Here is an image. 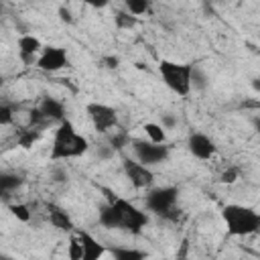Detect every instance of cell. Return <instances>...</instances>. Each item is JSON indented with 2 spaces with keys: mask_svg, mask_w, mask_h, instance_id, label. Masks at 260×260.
<instances>
[{
  "mask_svg": "<svg viewBox=\"0 0 260 260\" xmlns=\"http://www.w3.org/2000/svg\"><path fill=\"white\" fill-rule=\"evenodd\" d=\"M87 148H89L87 138L81 136L67 118L63 122H59V128L55 132L53 146H51V158L53 160H65V158L81 156L87 152Z\"/></svg>",
  "mask_w": 260,
  "mask_h": 260,
  "instance_id": "1",
  "label": "cell"
},
{
  "mask_svg": "<svg viewBox=\"0 0 260 260\" xmlns=\"http://www.w3.org/2000/svg\"><path fill=\"white\" fill-rule=\"evenodd\" d=\"M221 217L225 221L230 236H250L258 232L260 213L254 211L252 207H246L240 203H228L221 209Z\"/></svg>",
  "mask_w": 260,
  "mask_h": 260,
  "instance_id": "2",
  "label": "cell"
},
{
  "mask_svg": "<svg viewBox=\"0 0 260 260\" xmlns=\"http://www.w3.org/2000/svg\"><path fill=\"white\" fill-rule=\"evenodd\" d=\"M158 73L165 81V85L179 93V95H189V91L193 89V65L189 63H177V61H169L162 59L158 63Z\"/></svg>",
  "mask_w": 260,
  "mask_h": 260,
  "instance_id": "3",
  "label": "cell"
},
{
  "mask_svg": "<svg viewBox=\"0 0 260 260\" xmlns=\"http://www.w3.org/2000/svg\"><path fill=\"white\" fill-rule=\"evenodd\" d=\"M177 199H179V189L177 187H158V189H152L148 195H146V207L148 211L160 215V217H167L171 221H177L179 219V209H177Z\"/></svg>",
  "mask_w": 260,
  "mask_h": 260,
  "instance_id": "4",
  "label": "cell"
},
{
  "mask_svg": "<svg viewBox=\"0 0 260 260\" xmlns=\"http://www.w3.org/2000/svg\"><path fill=\"white\" fill-rule=\"evenodd\" d=\"M116 207H118V217H120V225L118 230H124V232H130V234H140L146 223H148V215L138 209L136 205H132L130 201L122 199V197H116L114 199Z\"/></svg>",
  "mask_w": 260,
  "mask_h": 260,
  "instance_id": "5",
  "label": "cell"
},
{
  "mask_svg": "<svg viewBox=\"0 0 260 260\" xmlns=\"http://www.w3.org/2000/svg\"><path fill=\"white\" fill-rule=\"evenodd\" d=\"M89 120H91V126L100 132V134H106L110 132L112 128L118 126V114L112 106H106V104H100V102H91L87 104L85 108Z\"/></svg>",
  "mask_w": 260,
  "mask_h": 260,
  "instance_id": "6",
  "label": "cell"
},
{
  "mask_svg": "<svg viewBox=\"0 0 260 260\" xmlns=\"http://www.w3.org/2000/svg\"><path fill=\"white\" fill-rule=\"evenodd\" d=\"M132 150L136 158L144 165H158L169 158V146L152 142V140H132Z\"/></svg>",
  "mask_w": 260,
  "mask_h": 260,
  "instance_id": "7",
  "label": "cell"
},
{
  "mask_svg": "<svg viewBox=\"0 0 260 260\" xmlns=\"http://www.w3.org/2000/svg\"><path fill=\"white\" fill-rule=\"evenodd\" d=\"M122 167H124V173H126L128 181L136 189H144V187H150L152 185L154 175L148 169V165H144L140 160H134V158H124L122 160Z\"/></svg>",
  "mask_w": 260,
  "mask_h": 260,
  "instance_id": "8",
  "label": "cell"
},
{
  "mask_svg": "<svg viewBox=\"0 0 260 260\" xmlns=\"http://www.w3.org/2000/svg\"><path fill=\"white\" fill-rule=\"evenodd\" d=\"M67 65H69V57H67V51L61 47H43L39 61H37V67L43 71H49V73L59 71Z\"/></svg>",
  "mask_w": 260,
  "mask_h": 260,
  "instance_id": "9",
  "label": "cell"
},
{
  "mask_svg": "<svg viewBox=\"0 0 260 260\" xmlns=\"http://www.w3.org/2000/svg\"><path fill=\"white\" fill-rule=\"evenodd\" d=\"M187 148H189V152H191L195 158H199V160H209V158L215 154V144H213V140H211L207 134H203V132H193V134H189Z\"/></svg>",
  "mask_w": 260,
  "mask_h": 260,
  "instance_id": "10",
  "label": "cell"
},
{
  "mask_svg": "<svg viewBox=\"0 0 260 260\" xmlns=\"http://www.w3.org/2000/svg\"><path fill=\"white\" fill-rule=\"evenodd\" d=\"M41 51H43V45L37 37H32V35L18 37V55L26 65H32V63L37 65V61H39L37 53H41Z\"/></svg>",
  "mask_w": 260,
  "mask_h": 260,
  "instance_id": "11",
  "label": "cell"
},
{
  "mask_svg": "<svg viewBox=\"0 0 260 260\" xmlns=\"http://www.w3.org/2000/svg\"><path fill=\"white\" fill-rule=\"evenodd\" d=\"M77 236H79V240H81V244H83V260H98V258H102V256L106 254V248H104L89 232L79 230Z\"/></svg>",
  "mask_w": 260,
  "mask_h": 260,
  "instance_id": "12",
  "label": "cell"
},
{
  "mask_svg": "<svg viewBox=\"0 0 260 260\" xmlns=\"http://www.w3.org/2000/svg\"><path fill=\"white\" fill-rule=\"evenodd\" d=\"M39 110L43 112V116L51 122V120H57V122H63L65 120V106L55 100V98H43L41 104H39Z\"/></svg>",
  "mask_w": 260,
  "mask_h": 260,
  "instance_id": "13",
  "label": "cell"
},
{
  "mask_svg": "<svg viewBox=\"0 0 260 260\" xmlns=\"http://www.w3.org/2000/svg\"><path fill=\"white\" fill-rule=\"evenodd\" d=\"M47 211H49V221H51L53 228H57V230H61V232H71V230H73V221H71V217L67 215V211H63L61 207H57V205H53V203H49Z\"/></svg>",
  "mask_w": 260,
  "mask_h": 260,
  "instance_id": "14",
  "label": "cell"
},
{
  "mask_svg": "<svg viewBox=\"0 0 260 260\" xmlns=\"http://www.w3.org/2000/svg\"><path fill=\"white\" fill-rule=\"evenodd\" d=\"M100 223L108 230H118L120 225V217H118V207L114 201H106L102 207H100V215H98Z\"/></svg>",
  "mask_w": 260,
  "mask_h": 260,
  "instance_id": "15",
  "label": "cell"
},
{
  "mask_svg": "<svg viewBox=\"0 0 260 260\" xmlns=\"http://www.w3.org/2000/svg\"><path fill=\"white\" fill-rule=\"evenodd\" d=\"M114 22H116L118 28L130 30V28H134V26L138 24V16L132 14L130 10H116V12H114Z\"/></svg>",
  "mask_w": 260,
  "mask_h": 260,
  "instance_id": "16",
  "label": "cell"
},
{
  "mask_svg": "<svg viewBox=\"0 0 260 260\" xmlns=\"http://www.w3.org/2000/svg\"><path fill=\"white\" fill-rule=\"evenodd\" d=\"M142 130L146 132L148 140H152V142H158V144H165V142H167V132H165V126H162V124L146 122V124L142 126Z\"/></svg>",
  "mask_w": 260,
  "mask_h": 260,
  "instance_id": "17",
  "label": "cell"
},
{
  "mask_svg": "<svg viewBox=\"0 0 260 260\" xmlns=\"http://www.w3.org/2000/svg\"><path fill=\"white\" fill-rule=\"evenodd\" d=\"M110 254L116 260H142V258H146V252H140L134 248H112Z\"/></svg>",
  "mask_w": 260,
  "mask_h": 260,
  "instance_id": "18",
  "label": "cell"
},
{
  "mask_svg": "<svg viewBox=\"0 0 260 260\" xmlns=\"http://www.w3.org/2000/svg\"><path fill=\"white\" fill-rule=\"evenodd\" d=\"M20 183H22V179L18 175H10V173H2L0 175V189H2V193H10Z\"/></svg>",
  "mask_w": 260,
  "mask_h": 260,
  "instance_id": "19",
  "label": "cell"
},
{
  "mask_svg": "<svg viewBox=\"0 0 260 260\" xmlns=\"http://www.w3.org/2000/svg\"><path fill=\"white\" fill-rule=\"evenodd\" d=\"M67 256H69V260H83V244H81V240H79V236H77V234L69 240Z\"/></svg>",
  "mask_w": 260,
  "mask_h": 260,
  "instance_id": "20",
  "label": "cell"
},
{
  "mask_svg": "<svg viewBox=\"0 0 260 260\" xmlns=\"http://www.w3.org/2000/svg\"><path fill=\"white\" fill-rule=\"evenodd\" d=\"M124 4H126V10H130L136 16L146 14L148 12V6H150L148 0H124Z\"/></svg>",
  "mask_w": 260,
  "mask_h": 260,
  "instance_id": "21",
  "label": "cell"
},
{
  "mask_svg": "<svg viewBox=\"0 0 260 260\" xmlns=\"http://www.w3.org/2000/svg\"><path fill=\"white\" fill-rule=\"evenodd\" d=\"M10 211H12V215H14L16 219H20V221H28V219H30V209H28V205H24V203H14V205H10Z\"/></svg>",
  "mask_w": 260,
  "mask_h": 260,
  "instance_id": "22",
  "label": "cell"
},
{
  "mask_svg": "<svg viewBox=\"0 0 260 260\" xmlns=\"http://www.w3.org/2000/svg\"><path fill=\"white\" fill-rule=\"evenodd\" d=\"M191 81H193V87H195V89H205V87H207V75H205L199 67H193V77H191Z\"/></svg>",
  "mask_w": 260,
  "mask_h": 260,
  "instance_id": "23",
  "label": "cell"
},
{
  "mask_svg": "<svg viewBox=\"0 0 260 260\" xmlns=\"http://www.w3.org/2000/svg\"><path fill=\"white\" fill-rule=\"evenodd\" d=\"M238 175H240V171H238L236 167H230V169H225V171L219 175V181H221L223 185H234V183L238 181Z\"/></svg>",
  "mask_w": 260,
  "mask_h": 260,
  "instance_id": "24",
  "label": "cell"
},
{
  "mask_svg": "<svg viewBox=\"0 0 260 260\" xmlns=\"http://www.w3.org/2000/svg\"><path fill=\"white\" fill-rule=\"evenodd\" d=\"M12 118H14V110L8 104H2L0 106V124L8 126V124H12Z\"/></svg>",
  "mask_w": 260,
  "mask_h": 260,
  "instance_id": "25",
  "label": "cell"
},
{
  "mask_svg": "<svg viewBox=\"0 0 260 260\" xmlns=\"http://www.w3.org/2000/svg\"><path fill=\"white\" fill-rule=\"evenodd\" d=\"M39 138V132H30V130H26V132H22L20 136H18V144L22 146V148H30L32 146V142Z\"/></svg>",
  "mask_w": 260,
  "mask_h": 260,
  "instance_id": "26",
  "label": "cell"
},
{
  "mask_svg": "<svg viewBox=\"0 0 260 260\" xmlns=\"http://www.w3.org/2000/svg\"><path fill=\"white\" fill-rule=\"evenodd\" d=\"M128 142H130V138H128L126 134H114V136L110 138V146H112L114 150H120V148H124Z\"/></svg>",
  "mask_w": 260,
  "mask_h": 260,
  "instance_id": "27",
  "label": "cell"
},
{
  "mask_svg": "<svg viewBox=\"0 0 260 260\" xmlns=\"http://www.w3.org/2000/svg\"><path fill=\"white\" fill-rule=\"evenodd\" d=\"M57 14H59V20H61V22H65V24H71V22H73V16H71L69 8L61 6V8L57 10Z\"/></svg>",
  "mask_w": 260,
  "mask_h": 260,
  "instance_id": "28",
  "label": "cell"
},
{
  "mask_svg": "<svg viewBox=\"0 0 260 260\" xmlns=\"http://www.w3.org/2000/svg\"><path fill=\"white\" fill-rule=\"evenodd\" d=\"M87 6H91V8H106L108 4H110V0H83Z\"/></svg>",
  "mask_w": 260,
  "mask_h": 260,
  "instance_id": "29",
  "label": "cell"
},
{
  "mask_svg": "<svg viewBox=\"0 0 260 260\" xmlns=\"http://www.w3.org/2000/svg\"><path fill=\"white\" fill-rule=\"evenodd\" d=\"M104 63H106V67H108V69H116V67L120 65V59L110 55V57H106V59H104Z\"/></svg>",
  "mask_w": 260,
  "mask_h": 260,
  "instance_id": "30",
  "label": "cell"
},
{
  "mask_svg": "<svg viewBox=\"0 0 260 260\" xmlns=\"http://www.w3.org/2000/svg\"><path fill=\"white\" fill-rule=\"evenodd\" d=\"M175 124H177L175 116H171V114H165V116H162V126H165V128H173Z\"/></svg>",
  "mask_w": 260,
  "mask_h": 260,
  "instance_id": "31",
  "label": "cell"
},
{
  "mask_svg": "<svg viewBox=\"0 0 260 260\" xmlns=\"http://www.w3.org/2000/svg\"><path fill=\"white\" fill-rule=\"evenodd\" d=\"M252 89L256 91V93H260V79L256 77V79H252Z\"/></svg>",
  "mask_w": 260,
  "mask_h": 260,
  "instance_id": "32",
  "label": "cell"
},
{
  "mask_svg": "<svg viewBox=\"0 0 260 260\" xmlns=\"http://www.w3.org/2000/svg\"><path fill=\"white\" fill-rule=\"evenodd\" d=\"M254 128H256V132L260 134V118H256V120H254Z\"/></svg>",
  "mask_w": 260,
  "mask_h": 260,
  "instance_id": "33",
  "label": "cell"
},
{
  "mask_svg": "<svg viewBox=\"0 0 260 260\" xmlns=\"http://www.w3.org/2000/svg\"><path fill=\"white\" fill-rule=\"evenodd\" d=\"M258 232H260V221H258Z\"/></svg>",
  "mask_w": 260,
  "mask_h": 260,
  "instance_id": "34",
  "label": "cell"
}]
</instances>
